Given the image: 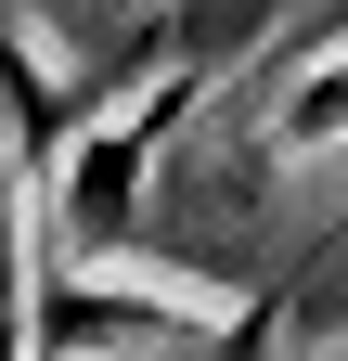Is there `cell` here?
<instances>
[{
    "mask_svg": "<svg viewBox=\"0 0 348 361\" xmlns=\"http://www.w3.org/2000/svg\"><path fill=\"white\" fill-rule=\"evenodd\" d=\"M258 155H271V168L348 155V39H323V52H297V65L271 78V104H258Z\"/></svg>",
    "mask_w": 348,
    "mask_h": 361,
    "instance_id": "6da1fadb",
    "label": "cell"
},
{
    "mask_svg": "<svg viewBox=\"0 0 348 361\" xmlns=\"http://www.w3.org/2000/svg\"><path fill=\"white\" fill-rule=\"evenodd\" d=\"M26 348V310H13V116H0V361Z\"/></svg>",
    "mask_w": 348,
    "mask_h": 361,
    "instance_id": "7a4b0ae2",
    "label": "cell"
}]
</instances>
